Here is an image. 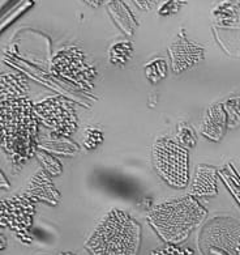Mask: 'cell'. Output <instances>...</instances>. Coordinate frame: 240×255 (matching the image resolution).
Masks as SVG:
<instances>
[{"mask_svg": "<svg viewBox=\"0 0 240 255\" xmlns=\"http://www.w3.org/2000/svg\"><path fill=\"white\" fill-rule=\"evenodd\" d=\"M1 149L14 169L22 168L38 150L39 121L28 97L0 102Z\"/></svg>", "mask_w": 240, "mask_h": 255, "instance_id": "1", "label": "cell"}, {"mask_svg": "<svg viewBox=\"0 0 240 255\" xmlns=\"http://www.w3.org/2000/svg\"><path fill=\"white\" fill-rule=\"evenodd\" d=\"M208 217V211L192 195L170 198L148 212L146 220L164 244L180 245Z\"/></svg>", "mask_w": 240, "mask_h": 255, "instance_id": "2", "label": "cell"}, {"mask_svg": "<svg viewBox=\"0 0 240 255\" xmlns=\"http://www.w3.org/2000/svg\"><path fill=\"white\" fill-rule=\"evenodd\" d=\"M140 246L141 225L119 208L104 213L85 241L91 255H137Z\"/></svg>", "mask_w": 240, "mask_h": 255, "instance_id": "3", "label": "cell"}, {"mask_svg": "<svg viewBox=\"0 0 240 255\" xmlns=\"http://www.w3.org/2000/svg\"><path fill=\"white\" fill-rule=\"evenodd\" d=\"M156 171L167 185L185 189L189 182V152L187 148L167 136L157 137L152 148Z\"/></svg>", "mask_w": 240, "mask_h": 255, "instance_id": "4", "label": "cell"}, {"mask_svg": "<svg viewBox=\"0 0 240 255\" xmlns=\"http://www.w3.org/2000/svg\"><path fill=\"white\" fill-rule=\"evenodd\" d=\"M51 72L82 91H90L97 79V68L79 46H66L54 55Z\"/></svg>", "mask_w": 240, "mask_h": 255, "instance_id": "5", "label": "cell"}, {"mask_svg": "<svg viewBox=\"0 0 240 255\" xmlns=\"http://www.w3.org/2000/svg\"><path fill=\"white\" fill-rule=\"evenodd\" d=\"M35 116L39 123L63 137L76 132L79 119L75 104L62 96H50L34 104Z\"/></svg>", "mask_w": 240, "mask_h": 255, "instance_id": "6", "label": "cell"}, {"mask_svg": "<svg viewBox=\"0 0 240 255\" xmlns=\"http://www.w3.org/2000/svg\"><path fill=\"white\" fill-rule=\"evenodd\" d=\"M202 255L218 249L230 255H240V223L233 217H216L204 225L198 237Z\"/></svg>", "mask_w": 240, "mask_h": 255, "instance_id": "7", "label": "cell"}, {"mask_svg": "<svg viewBox=\"0 0 240 255\" xmlns=\"http://www.w3.org/2000/svg\"><path fill=\"white\" fill-rule=\"evenodd\" d=\"M34 203L25 198L22 194H13L1 200L0 208V225L8 228L17 234L21 241L26 242L33 221H34Z\"/></svg>", "mask_w": 240, "mask_h": 255, "instance_id": "8", "label": "cell"}, {"mask_svg": "<svg viewBox=\"0 0 240 255\" xmlns=\"http://www.w3.org/2000/svg\"><path fill=\"white\" fill-rule=\"evenodd\" d=\"M171 70L175 75L193 70L205 58V49L187 37L185 29H180L174 41L168 46Z\"/></svg>", "mask_w": 240, "mask_h": 255, "instance_id": "9", "label": "cell"}, {"mask_svg": "<svg viewBox=\"0 0 240 255\" xmlns=\"http://www.w3.org/2000/svg\"><path fill=\"white\" fill-rule=\"evenodd\" d=\"M21 194L33 203H45L49 206H56L60 202V192L52 183L50 174L43 169H38L29 178Z\"/></svg>", "mask_w": 240, "mask_h": 255, "instance_id": "10", "label": "cell"}, {"mask_svg": "<svg viewBox=\"0 0 240 255\" xmlns=\"http://www.w3.org/2000/svg\"><path fill=\"white\" fill-rule=\"evenodd\" d=\"M229 118L227 112L222 104H213L206 109L202 122L200 125V132L202 136L212 141H219L226 132Z\"/></svg>", "mask_w": 240, "mask_h": 255, "instance_id": "11", "label": "cell"}, {"mask_svg": "<svg viewBox=\"0 0 240 255\" xmlns=\"http://www.w3.org/2000/svg\"><path fill=\"white\" fill-rule=\"evenodd\" d=\"M217 177L218 170L214 166L201 164L196 166L195 175L189 185V195L193 198H209L216 196L218 194L217 187Z\"/></svg>", "mask_w": 240, "mask_h": 255, "instance_id": "12", "label": "cell"}, {"mask_svg": "<svg viewBox=\"0 0 240 255\" xmlns=\"http://www.w3.org/2000/svg\"><path fill=\"white\" fill-rule=\"evenodd\" d=\"M107 9L114 22L128 35H133L137 28V20L129 11V8L123 3V0H111L107 4Z\"/></svg>", "mask_w": 240, "mask_h": 255, "instance_id": "13", "label": "cell"}, {"mask_svg": "<svg viewBox=\"0 0 240 255\" xmlns=\"http://www.w3.org/2000/svg\"><path fill=\"white\" fill-rule=\"evenodd\" d=\"M28 92V81L22 75L18 74H3L0 77V95L1 100L25 97Z\"/></svg>", "mask_w": 240, "mask_h": 255, "instance_id": "14", "label": "cell"}, {"mask_svg": "<svg viewBox=\"0 0 240 255\" xmlns=\"http://www.w3.org/2000/svg\"><path fill=\"white\" fill-rule=\"evenodd\" d=\"M133 51H135L133 45L129 41H119L112 43L108 49V62L112 66H125L132 59Z\"/></svg>", "mask_w": 240, "mask_h": 255, "instance_id": "15", "label": "cell"}, {"mask_svg": "<svg viewBox=\"0 0 240 255\" xmlns=\"http://www.w3.org/2000/svg\"><path fill=\"white\" fill-rule=\"evenodd\" d=\"M145 76L152 84H158L160 81L167 77V62L163 58H157V59L150 60L149 63H146L145 67Z\"/></svg>", "mask_w": 240, "mask_h": 255, "instance_id": "16", "label": "cell"}, {"mask_svg": "<svg viewBox=\"0 0 240 255\" xmlns=\"http://www.w3.org/2000/svg\"><path fill=\"white\" fill-rule=\"evenodd\" d=\"M218 175L225 182V185L229 187L230 192L233 194L234 198L237 199L240 206V178L237 171L234 170V168L231 166V164L225 165L222 169H219Z\"/></svg>", "mask_w": 240, "mask_h": 255, "instance_id": "17", "label": "cell"}, {"mask_svg": "<svg viewBox=\"0 0 240 255\" xmlns=\"http://www.w3.org/2000/svg\"><path fill=\"white\" fill-rule=\"evenodd\" d=\"M38 161L41 162L42 169L45 171H47L50 175L52 177H58L63 173V164L60 162L55 156H52L51 153H49L47 150L38 149L37 153H35Z\"/></svg>", "mask_w": 240, "mask_h": 255, "instance_id": "18", "label": "cell"}, {"mask_svg": "<svg viewBox=\"0 0 240 255\" xmlns=\"http://www.w3.org/2000/svg\"><path fill=\"white\" fill-rule=\"evenodd\" d=\"M176 141L187 149H192L197 145V136L191 125L187 122H180L177 125Z\"/></svg>", "mask_w": 240, "mask_h": 255, "instance_id": "19", "label": "cell"}, {"mask_svg": "<svg viewBox=\"0 0 240 255\" xmlns=\"http://www.w3.org/2000/svg\"><path fill=\"white\" fill-rule=\"evenodd\" d=\"M104 136L98 127H87L82 133V145L86 150H95L101 147Z\"/></svg>", "mask_w": 240, "mask_h": 255, "instance_id": "20", "label": "cell"}, {"mask_svg": "<svg viewBox=\"0 0 240 255\" xmlns=\"http://www.w3.org/2000/svg\"><path fill=\"white\" fill-rule=\"evenodd\" d=\"M193 250L176 244H166L150 252V255H193Z\"/></svg>", "mask_w": 240, "mask_h": 255, "instance_id": "21", "label": "cell"}, {"mask_svg": "<svg viewBox=\"0 0 240 255\" xmlns=\"http://www.w3.org/2000/svg\"><path fill=\"white\" fill-rule=\"evenodd\" d=\"M187 0H166L160 8H158V16L160 17H170L175 16L176 13L187 5Z\"/></svg>", "mask_w": 240, "mask_h": 255, "instance_id": "22", "label": "cell"}, {"mask_svg": "<svg viewBox=\"0 0 240 255\" xmlns=\"http://www.w3.org/2000/svg\"><path fill=\"white\" fill-rule=\"evenodd\" d=\"M136 4V7L139 8L140 11L149 12L157 7H160L166 0H132Z\"/></svg>", "mask_w": 240, "mask_h": 255, "instance_id": "23", "label": "cell"}, {"mask_svg": "<svg viewBox=\"0 0 240 255\" xmlns=\"http://www.w3.org/2000/svg\"><path fill=\"white\" fill-rule=\"evenodd\" d=\"M82 1L86 4V5H89V7L98 8L101 7V5H103L104 3H107L108 0H82Z\"/></svg>", "mask_w": 240, "mask_h": 255, "instance_id": "24", "label": "cell"}, {"mask_svg": "<svg viewBox=\"0 0 240 255\" xmlns=\"http://www.w3.org/2000/svg\"><path fill=\"white\" fill-rule=\"evenodd\" d=\"M208 255H230V254H227L226 252H222V250H218V249H213V250L209 252Z\"/></svg>", "mask_w": 240, "mask_h": 255, "instance_id": "25", "label": "cell"}, {"mask_svg": "<svg viewBox=\"0 0 240 255\" xmlns=\"http://www.w3.org/2000/svg\"><path fill=\"white\" fill-rule=\"evenodd\" d=\"M0 240H1V248H0V250H4V249L7 248V240L4 237V234L0 236Z\"/></svg>", "mask_w": 240, "mask_h": 255, "instance_id": "26", "label": "cell"}, {"mask_svg": "<svg viewBox=\"0 0 240 255\" xmlns=\"http://www.w3.org/2000/svg\"><path fill=\"white\" fill-rule=\"evenodd\" d=\"M5 183H7V181H5V175H4V173L1 171V189H5V187H7Z\"/></svg>", "mask_w": 240, "mask_h": 255, "instance_id": "27", "label": "cell"}, {"mask_svg": "<svg viewBox=\"0 0 240 255\" xmlns=\"http://www.w3.org/2000/svg\"><path fill=\"white\" fill-rule=\"evenodd\" d=\"M59 255H75V254H72V253H60Z\"/></svg>", "mask_w": 240, "mask_h": 255, "instance_id": "28", "label": "cell"}, {"mask_svg": "<svg viewBox=\"0 0 240 255\" xmlns=\"http://www.w3.org/2000/svg\"><path fill=\"white\" fill-rule=\"evenodd\" d=\"M239 7H240V0H239Z\"/></svg>", "mask_w": 240, "mask_h": 255, "instance_id": "29", "label": "cell"}]
</instances>
